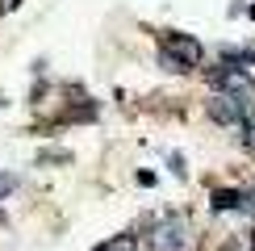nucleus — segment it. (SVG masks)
<instances>
[{
    "mask_svg": "<svg viewBox=\"0 0 255 251\" xmlns=\"http://www.w3.org/2000/svg\"><path fill=\"white\" fill-rule=\"evenodd\" d=\"M180 243H184V226H180L176 218L159 226V235H155V251H180Z\"/></svg>",
    "mask_w": 255,
    "mask_h": 251,
    "instance_id": "nucleus-2",
    "label": "nucleus"
},
{
    "mask_svg": "<svg viewBox=\"0 0 255 251\" xmlns=\"http://www.w3.org/2000/svg\"><path fill=\"white\" fill-rule=\"evenodd\" d=\"M101 251H134V243L130 239H113V243H105Z\"/></svg>",
    "mask_w": 255,
    "mask_h": 251,
    "instance_id": "nucleus-4",
    "label": "nucleus"
},
{
    "mask_svg": "<svg viewBox=\"0 0 255 251\" xmlns=\"http://www.w3.org/2000/svg\"><path fill=\"white\" fill-rule=\"evenodd\" d=\"M159 50H163L176 67H193V63L201 59V46H197L193 38H180V34H167L163 42H159Z\"/></svg>",
    "mask_w": 255,
    "mask_h": 251,
    "instance_id": "nucleus-1",
    "label": "nucleus"
},
{
    "mask_svg": "<svg viewBox=\"0 0 255 251\" xmlns=\"http://www.w3.org/2000/svg\"><path fill=\"white\" fill-rule=\"evenodd\" d=\"M243 126H247V146H255V109H247V118H243Z\"/></svg>",
    "mask_w": 255,
    "mask_h": 251,
    "instance_id": "nucleus-3",
    "label": "nucleus"
}]
</instances>
